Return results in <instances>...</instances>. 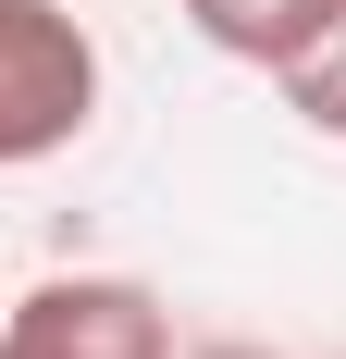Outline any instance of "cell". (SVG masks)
<instances>
[{
    "label": "cell",
    "mask_w": 346,
    "mask_h": 359,
    "mask_svg": "<svg viewBox=\"0 0 346 359\" xmlns=\"http://www.w3.org/2000/svg\"><path fill=\"white\" fill-rule=\"evenodd\" d=\"M87 124H99V37L62 0H0V174L74 149Z\"/></svg>",
    "instance_id": "cell-1"
},
{
    "label": "cell",
    "mask_w": 346,
    "mask_h": 359,
    "mask_svg": "<svg viewBox=\"0 0 346 359\" xmlns=\"http://www.w3.org/2000/svg\"><path fill=\"white\" fill-rule=\"evenodd\" d=\"M0 359H173V310L137 273H50L0 297Z\"/></svg>",
    "instance_id": "cell-2"
},
{
    "label": "cell",
    "mask_w": 346,
    "mask_h": 359,
    "mask_svg": "<svg viewBox=\"0 0 346 359\" xmlns=\"http://www.w3.org/2000/svg\"><path fill=\"white\" fill-rule=\"evenodd\" d=\"M198 359H272V347H198Z\"/></svg>",
    "instance_id": "cell-5"
},
{
    "label": "cell",
    "mask_w": 346,
    "mask_h": 359,
    "mask_svg": "<svg viewBox=\"0 0 346 359\" xmlns=\"http://www.w3.org/2000/svg\"><path fill=\"white\" fill-rule=\"evenodd\" d=\"M334 13H346V0H186V25H198L223 62H260V74H284Z\"/></svg>",
    "instance_id": "cell-3"
},
{
    "label": "cell",
    "mask_w": 346,
    "mask_h": 359,
    "mask_svg": "<svg viewBox=\"0 0 346 359\" xmlns=\"http://www.w3.org/2000/svg\"><path fill=\"white\" fill-rule=\"evenodd\" d=\"M272 87L297 100V124H310V137H334V149H346V13H334V25H321L284 74H272Z\"/></svg>",
    "instance_id": "cell-4"
}]
</instances>
